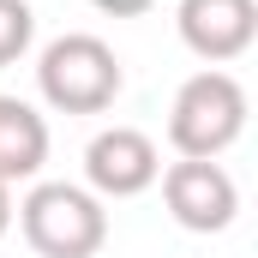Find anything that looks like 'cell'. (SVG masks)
<instances>
[{
  "mask_svg": "<svg viewBox=\"0 0 258 258\" xmlns=\"http://www.w3.org/2000/svg\"><path fill=\"white\" fill-rule=\"evenodd\" d=\"M36 84H42V96H48L60 114H102V108L120 96L126 72H120L114 48H108L102 36L72 30V36H60V42L42 48Z\"/></svg>",
  "mask_w": 258,
  "mask_h": 258,
  "instance_id": "1",
  "label": "cell"
},
{
  "mask_svg": "<svg viewBox=\"0 0 258 258\" xmlns=\"http://www.w3.org/2000/svg\"><path fill=\"white\" fill-rule=\"evenodd\" d=\"M18 228L42 258H90L108 240V210L72 180H42L18 204Z\"/></svg>",
  "mask_w": 258,
  "mask_h": 258,
  "instance_id": "2",
  "label": "cell"
},
{
  "mask_svg": "<svg viewBox=\"0 0 258 258\" xmlns=\"http://www.w3.org/2000/svg\"><path fill=\"white\" fill-rule=\"evenodd\" d=\"M246 126V90L234 72L204 66L180 84L174 108H168V144L180 156H222Z\"/></svg>",
  "mask_w": 258,
  "mask_h": 258,
  "instance_id": "3",
  "label": "cell"
},
{
  "mask_svg": "<svg viewBox=\"0 0 258 258\" xmlns=\"http://www.w3.org/2000/svg\"><path fill=\"white\" fill-rule=\"evenodd\" d=\"M162 198H168L174 222L192 228V234L228 228L234 210H240V186H234V174H228L216 156H180V162L162 174Z\"/></svg>",
  "mask_w": 258,
  "mask_h": 258,
  "instance_id": "4",
  "label": "cell"
},
{
  "mask_svg": "<svg viewBox=\"0 0 258 258\" xmlns=\"http://www.w3.org/2000/svg\"><path fill=\"white\" fill-rule=\"evenodd\" d=\"M84 174H90L96 192L132 198V192H144V186L162 174V156H156L150 132H138V126H108V132L90 138V150H84Z\"/></svg>",
  "mask_w": 258,
  "mask_h": 258,
  "instance_id": "5",
  "label": "cell"
},
{
  "mask_svg": "<svg viewBox=\"0 0 258 258\" xmlns=\"http://www.w3.org/2000/svg\"><path fill=\"white\" fill-rule=\"evenodd\" d=\"M180 36L204 60H234L258 30V0H180Z\"/></svg>",
  "mask_w": 258,
  "mask_h": 258,
  "instance_id": "6",
  "label": "cell"
},
{
  "mask_svg": "<svg viewBox=\"0 0 258 258\" xmlns=\"http://www.w3.org/2000/svg\"><path fill=\"white\" fill-rule=\"evenodd\" d=\"M48 162V126L30 102L0 96V180H30Z\"/></svg>",
  "mask_w": 258,
  "mask_h": 258,
  "instance_id": "7",
  "label": "cell"
},
{
  "mask_svg": "<svg viewBox=\"0 0 258 258\" xmlns=\"http://www.w3.org/2000/svg\"><path fill=\"white\" fill-rule=\"evenodd\" d=\"M30 30H36L30 0H0V66H12L24 48H30Z\"/></svg>",
  "mask_w": 258,
  "mask_h": 258,
  "instance_id": "8",
  "label": "cell"
},
{
  "mask_svg": "<svg viewBox=\"0 0 258 258\" xmlns=\"http://www.w3.org/2000/svg\"><path fill=\"white\" fill-rule=\"evenodd\" d=\"M12 228V180H0V234Z\"/></svg>",
  "mask_w": 258,
  "mask_h": 258,
  "instance_id": "9",
  "label": "cell"
},
{
  "mask_svg": "<svg viewBox=\"0 0 258 258\" xmlns=\"http://www.w3.org/2000/svg\"><path fill=\"white\" fill-rule=\"evenodd\" d=\"M96 6H102V12H144L150 0H96Z\"/></svg>",
  "mask_w": 258,
  "mask_h": 258,
  "instance_id": "10",
  "label": "cell"
}]
</instances>
